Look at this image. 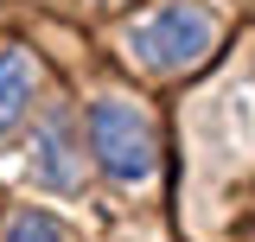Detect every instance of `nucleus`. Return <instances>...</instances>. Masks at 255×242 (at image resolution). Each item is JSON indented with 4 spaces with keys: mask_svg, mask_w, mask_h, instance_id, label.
<instances>
[{
    "mask_svg": "<svg viewBox=\"0 0 255 242\" xmlns=\"http://www.w3.org/2000/svg\"><path fill=\"white\" fill-rule=\"evenodd\" d=\"M0 242H64V230H58V217H51V211H13Z\"/></svg>",
    "mask_w": 255,
    "mask_h": 242,
    "instance_id": "nucleus-4",
    "label": "nucleus"
},
{
    "mask_svg": "<svg viewBox=\"0 0 255 242\" xmlns=\"http://www.w3.org/2000/svg\"><path fill=\"white\" fill-rule=\"evenodd\" d=\"M90 147L102 159V172H115L122 185H140L153 172V134H147V115L122 102V96H96L90 102Z\"/></svg>",
    "mask_w": 255,
    "mask_h": 242,
    "instance_id": "nucleus-1",
    "label": "nucleus"
},
{
    "mask_svg": "<svg viewBox=\"0 0 255 242\" xmlns=\"http://www.w3.org/2000/svg\"><path fill=\"white\" fill-rule=\"evenodd\" d=\"M211 38H217V19L204 13V6H159L153 19H140V26L128 32V51L147 64V70H185L191 58H204L211 51Z\"/></svg>",
    "mask_w": 255,
    "mask_h": 242,
    "instance_id": "nucleus-2",
    "label": "nucleus"
},
{
    "mask_svg": "<svg viewBox=\"0 0 255 242\" xmlns=\"http://www.w3.org/2000/svg\"><path fill=\"white\" fill-rule=\"evenodd\" d=\"M26 96H32V58L26 51H0V134L19 121Z\"/></svg>",
    "mask_w": 255,
    "mask_h": 242,
    "instance_id": "nucleus-3",
    "label": "nucleus"
}]
</instances>
